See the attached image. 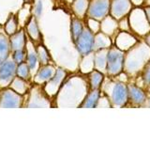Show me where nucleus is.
Listing matches in <instances>:
<instances>
[{"mask_svg":"<svg viewBox=\"0 0 150 141\" xmlns=\"http://www.w3.org/2000/svg\"><path fill=\"white\" fill-rule=\"evenodd\" d=\"M25 58V52L23 50H16L15 55H14V60L17 64H20L23 61Z\"/></svg>","mask_w":150,"mask_h":141,"instance_id":"2f4dec72","label":"nucleus"},{"mask_svg":"<svg viewBox=\"0 0 150 141\" xmlns=\"http://www.w3.org/2000/svg\"><path fill=\"white\" fill-rule=\"evenodd\" d=\"M94 41H95V34L87 26H84L81 35L75 41V45L79 53L83 56L91 54L94 51Z\"/></svg>","mask_w":150,"mask_h":141,"instance_id":"423d86ee","label":"nucleus"},{"mask_svg":"<svg viewBox=\"0 0 150 141\" xmlns=\"http://www.w3.org/2000/svg\"><path fill=\"white\" fill-rule=\"evenodd\" d=\"M38 56H39V59L41 64H47L50 59L48 52L46 51L43 46H40L39 50H38Z\"/></svg>","mask_w":150,"mask_h":141,"instance_id":"bb28decb","label":"nucleus"},{"mask_svg":"<svg viewBox=\"0 0 150 141\" xmlns=\"http://www.w3.org/2000/svg\"><path fill=\"white\" fill-rule=\"evenodd\" d=\"M100 31L111 38L112 37V35L116 36L117 33L120 31L118 27V21L114 17H112L110 14L107 15L104 19L101 20Z\"/></svg>","mask_w":150,"mask_h":141,"instance_id":"9b49d317","label":"nucleus"},{"mask_svg":"<svg viewBox=\"0 0 150 141\" xmlns=\"http://www.w3.org/2000/svg\"><path fill=\"white\" fill-rule=\"evenodd\" d=\"M41 11H42V3L41 1H39V3L37 4V7H36V15L40 16L41 14Z\"/></svg>","mask_w":150,"mask_h":141,"instance_id":"473e14b6","label":"nucleus"},{"mask_svg":"<svg viewBox=\"0 0 150 141\" xmlns=\"http://www.w3.org/2000/svg\"><path fill=\"white\" fill-rule=\"evenodd\" d=\"M131 2H132L133 5H136V6H141V5H143L144 3V0H130Z\"/></svg>","mask_w":150,"mask_h":141,"instance_id":"c9c22d12","label":"nucleus"},{"mask_svg":"<svg viewBox=\"0 0 150 141\" xmlns=\"http://www.w3.org/2000/svg\"><path fill=\"white\" fill-rule=\"evenodd\" d=\"M100 88L108 98L111 107H123L129 102L128 85L121 80L104 79Z\"/></svg>","mask_w":150,"mask_h":141,"instance_id":"f03ea898","label":"nucleus"},{"mask_svg":"<svg viewBox=\"0 0 150 141\" xmlns=\"http://www.w3.org/2000/svg\"><path fill=\"white\" fill-rule=\"evenodd\" d=\"M125 52L120 50L115 45H112L107 52L106 73L112 78L118 76L124 72Z\"/></svg>","mask_w":150,"mask_h":141,"instance_id":"7ed1b4c3","label":"nucleus"},{"mask_svg":"<svg viewBox=\"0 0 150 141\" xmlns=\"http://www.w3.org/2000/svg\"><path fill=\"white\" fill-rule=\"evenodd\" d=\"M17 74L22 79H28V77H29V68H28V66L23 62L19 64V67L17 69Z\"/></svg>","mask_w":150,"mask_h":141,"instance_id":"393cba45","label":"nucleus"},{"mask_svg":"<svg viewBox=\"0 0 150 141\" xmlns=\"http://www.w3.org/2000/svg\"><path fill=\"white\" fill-rule=\"evenodd\" d=\"M27 30H28V33L30 34L31 38H33L35 41H38L40 39V31H39V28H38L37 23L34 19H31L30 20L27 26Z\"/></svg>","mask_w":150,"mask_h":141,"instance_id":"5701e85b","label":"nucleus"},{"mask_svg":"<svg viewBox=\"0 0 150 141\" xmlns=\"http://www.w3.org/2000/svg\"><path fill=\"white\" fill-rule=\"evenodd\" d=\"M22 103V98L18 94L14 93L12 90L3 91L0 99V106L4 107H15L20 106Z\"/></svg>","mask_w":150,"mask_h":141,"instance_id":"f8f14e48","label":"nucleus"},{"mask_svg":"<svg viewBox=\"0 0 150 141\" xmlns=\"http://www.w3.org/2000/svg\"><path fill=\"white\" fill-rule=\"evenodd\" d=\"M100 97V88L98 89H90V91L83 100V103L80 105V107H97L98 99Z\"/></svg>","mask_w":150,"mask_h":141,"instance_id":"2eb2a0df","label":"nucleus"},{"mask_svg":"<svg viewBox=\"0 0 150 141\" xmlns=\"http://www.w3.org/2000/svg\"><path fill=\"white\" fill-rule=\"evenodd\" d=\"M138 41L136 38L131 34L130 32L127 31H119L115 36V45L122 51H128Z\"/></svg>","mask_w":150,"mask_h":141,"instance_id":"9d476101","label":"nucleus"},{"mask_svg":"<svg viewBox=\"0 0 150 141\" xmlns=\"http://www.w3.org/2000/svg\"><path fill=\"white\" fill-rule=\"evenodd\" d=\"M146 105H148V107H150V99H148V101H146Z\"/></svg>","mask_w":150,"mask_h":141,"instance_id":"e433bc0d","label":"nucleus"},{"mask_svg":"<svg viewBox=\"0 0 150 141\" xmlns=\"http://www.w3.org/2000/svg\"><path fill=\"white\" fill-rule=\"evenodd\" d=\"M90 0H73L72 9L78 18H83L86 15Z\"/></svg>","mask_w":150,"mask_h":141,"instance_id":"f3484780","label":"nucleus"},{"mask_svg":"<svg viewBox=\"0 0 150 141\" xmlns=\"http://www.w3.org/2000/svg\"><path fill=\"white\" fill-rule=\"evenodd\" d=\"M107 52L108 48L100 49L94 53V69L100 70L101 73H106L107 66Z\"/></svg>","mask_w":150,"mask_h":141,"instance_id":"ddd939ff","label":"nucleus"},{"mask_svg":"<svg viewBox=\"0 0 150 141\" xmlns=\"http://www.w3.org/2000/svg\"><path fill=\"white\" fill-rule=\"evenodd\" d=\"M144 11L145 15H146L147 21L150 24V5H146V6L144 8Z\"/></svg>","mask_w":150,"mask_h":141,"instance_id":"72a5a7b5","label":"nucleus"},{"mask_svg":"<svg viewBox=\"0 0 150 141\" xmlns=\"http://www.w3.org/2000/svg\"><path fill=\"white\" fill-rule=\"evenodd\" d=\"M142 81L145 86H150V59L142 70Z\"/></svg>","mask_w":150,"mask_h":141,"instance_id":"b1692460","label":"nucleus"},{"mask_svg":"<svg viewBox=\"0 0 150 141\" xmlns=\"http://www.w3.org/2000/svg\"><path fill=\"white\" fill-rule=\"evenodd\" d=\"M31 1H32V0H25V2H26V3H30Z\"/></svg>","mask_w":150,"mask_h":141,"instance_id":"58836bf2","label":"nucleus"},{"mask_svg":"<svg viewBox=\"0 0 150 141\" xmlns=\"http://www.w3.org/2000/svg\"><path fill=\"white\" fill-rule=\"evenodd\" d=\"M83 25L82 21L80 20V18H73L71 20V36H72V40L75 42L76 40L79 38V36L81 35V33L83 30Z\"/></svg>","mask_w":150,"mask_h":141,"instance_id":"6ab92c4d","label":"nucleus"},{"mask_svg":"<svg viewBox=\"0 0 150 141\" xmlns=\"http://www.w3.org/2000/svg\"><path fill=\"white\" fill-rule=\"evenodd\" d=\"M54 74V69L52 66H46L42 68L37 75V82H43L46 80H49L53 77Z\"/></svg>","mask_w":150,"mask_h":141,"instance_id":"412c9836","label":"nucleus"},{"mask_svg":"<svg viewBox=\"0 0 150 141\" xmlns=\"http://www.w3.org/2000/svg\"><path fill=\"white\" fill-rule=\"evenodd\" d=\"M128 93H129V102L131 105L134 106H143L146 103L147 95L144 90L134 84L128 85Z\"/></svg>","mask_w":150,"mask_h":141,"instance_id":"6e6552de","label":"nucleus"},{"mask_svg":"<svg viewBox=\"0 0 150 141\" xmlns=\"http://www.w3.org/2000/svg\"><path fill=\"white\" fill-rule=\"evenodd\" d=\"M15 81H16V82L18 83V85H19L18 87H13V88H15L16 91H17L18 93H21V94L25 93V90H26L25 83L23 82V81H22V78H20V77H18L17 79H15Z\"/></svg>","mask_w":150,"mask_h":141,"instance_id":"7c9ffc66","label":"nucleus"},{"mask_svg":"<svg viewBox=\"0 0 150 141\" xmlns=\"http://www.w3.org/2000/svg\"><path fill=\"white\" fill-rule=\"evenodd\" d=\"M144 2L146 3L147 5H150V0H144Z\"/></svg>","mask_w":150,"mask_h":141,"instance_id":"4c0bfd02","label":"nucleus"},{"mask_svg":"<svg viewBox=\"0 0 150 141\" xmlns=\"http://www.w3.org/2000/svg\"><path fill=\"white\" fill-rule=\"evenodd\" d=\"M27 63L30 69H34L37 64V56L35 52H30L27 56Z\"/></svg>","mask_w":150,"mask_h":141,"instance_id":"c756f323","label":"nucleus"},{"mask_svg":"<svg viewBox=\"0 0 150 141\" xmlns=\"http://www.w3.org/2000/svg\"><path fill=\"white\" fill-rule=\"evenodd\" d=\"M150 59V47L144 41H137L130 49L125 52L124 72L135 75L142 72Z\"/></svg>","mask_w":150,"mask_h":141,"instance_id":"f257e3e1","label":"nucleus"},{"mask_svg":"<svg viewBox=\"0 0 150 141\" xmlns=\"http://www.w3.org/2000/svg\"><path fill=\"white\" fill-rule=\"evenodd\" d=\"M5 29H6L8 34L13 35L17 30V21H16V19L14 17H11V19H9L8 22L7 23Z\"/></svg>","mask_w":150,"mask_h":141,"instance_id":"a878e982","label":"nucleus"},{"mask_svg":"<svg viewBox=\"0 0 150 141\" xmlns=\"http://www.w3.org/2000/svg\"><path fill=\"white\" fill-rule=\"evenodd\" d=\"M65 77H66V73L64 72L63 70L59 69V70H56V72L54 73V75L51 78V82L48 85H47V87H46L47 88L49 89L48 93L51 92L53 87H55V89L57 90V88H59L60 84L62 83V81L64 80Z\"/></svg>","mask_w":150,"mask_h":141,"instance_id":"a211bd4d","label":"nucleus"},{"mask_svg":"<svg viewBox=\"0 0 150 141\" xmlns=\"http://www.w3.org/2000/svg\"><path fill=\"white\" fill-rule=\"evenodd\" d=\"M111 0H91L89 2L86 16L88 18L101 21L110 13Z\"/></svg>","mask_w":150,"mask_h":141,"instance_id":"39448f33","label":"nucleus"},{"mask_svg":"<svg viewBox=\"0 0 150 141\" xmlns=\"http://www.w3.org/2000/svg\"><path fill=\"white\" fill-rule=\"evenodd\" d=\"M112 45V38L100 31L95 34V41H94V51L109 48Z\"/></svg>","mask_w":150,"mask_h":141,"instance_id":"4468645a","label":"nucleus"},{"mask_svg":"<svg viewBox=\"0 0 150 141\" xmlns=\"http://www.w3.org/2000/svg\"><path fill=\"white\" fill-rule=\"evenodd\" d=\"M16 73V62L9 60L3 63L0 67V85L3 87L8 86V83H11L14 78Z\"/></svg>","mask_w":150,"mask_h":141,"instance_id":"1a4fd4ad","label":"nucleus"},{"mask_svg":"<svg viewBox=\"0 0 150 141\" xmlns=\"http://www.w3.org/2000/svg\"><path fill=\"white\" fill-rule=\"evenodd\" d=\"M118 27H119L120 31H127V32H130L131 33L128 15L123 17V18H121L120 20H118Z\"/></svg>","mask_w":150,"mask_h":141,"instance_id":"cd10ccee","label":"nucleus"},{"mask_svg":"<svg viewBox=\"0 0 150 141\" xmlns=\"http://www.w3.org/2000/svg\"><path fill=\"white\" fill-rule=\"evenodd\" d=\"M87 27L90 29L94 34L100 31V24L98 20H95V19H91L88 18V26Z\"/></svg>","mask_w":150,"mask_h":141,"instance_id":"c85d7f7f","label":"nucleus"},{"mask_svg":"<svg viewBox=\"0 0 150 141\" xmlns=\"http://www.w3.org/2000/svg\"><path fill=\"white\" fill-rule=\"evenodd\" d=\"M144 41L150 47V30L144 36Z\"/></svg>","mask_w":150,"mask_h":141,"instance_id":"f704fd0d","label":"nucleus"},{"mask_svg":"<svg viewBox=\"0 0 150 141\" xmlns=\"http://www.w3.org/2000/svg\"><path fill=\"white\" fill-rule=\"evenodd\" d=\"M88 79H89V85H90V89H98L100 88L101 85L105 79V76L103 73L94 69L89 73Z\"/></svg>","mask_w":150,"mask_h":141,"instance_id":"dca6fc26","label":"nucleus"},{"mask_svg":"<svg viewBox=\"0 0 150 141\" xmlns=\"http://www.w3.org/2000/svg\"><path fill=\"white\" fill-rule=\"evenodd\" d=\"M133 8V4L130 0H111L110 15L117 21L127 16Z\"/></svg>","mask_w":150,"mask_h":141,"instance_id":"0eeeda50","label":"nucleus"},{"mask_svg":"<svg viewBox=\"0 0 150 141\" xmlns=\"http://www.w3.org/2000/svg\"><path fill=\"white\" fill-rule=\"evenodd\" d=\"M9 52V42L4 35L0 34V64L8 58Z\"/></svg>","mask_w":150,"mask_h":141,"instance_id":"4be33fe9","label":"nucleus"},{"mask_svg":"<svg viewBox=\"0 0 150 141\" xmlns=\"http://www.w3.org/2000/svg\"><path fill=\"white\" fill-rule=\"evenodd\" d=\"M11 47L14 50H23V46L25 44V36L23 31H20L16 34L11 41Z\"/></svg>","mask_w":150,"mask_h":141,"instance_id":"aec40b11","label":"nucleus"},{"mask_svg":"<svg viewBox=\"0 0 150 141\" xmlns=\"http://www.w3.org/2000/svg\"><path fill=\"white\" fill-rule=\"evenodd\" d=\"M129 14L131 32L141 36H144L150 30V24L147 21L144 9H132Z\"/></svg>","mask_w":150,"mask_h":141,"instance_id":"20e7f679","label":"nucleus"}]
</instances>
